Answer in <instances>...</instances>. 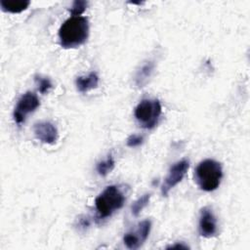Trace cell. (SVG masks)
<instances>
[{
    "instance_id": "cell-1",
    "label": "cell",
    "mask_w": 250,
    "mask_h": 250,
    "mask_svg": "<svg viewBox=\"0 0 250 250\" xmlns=\"http://www.w3.org/2000/svg\"><path fill=\"white\" fill-rule=\"evenodd\" d=\"M89 21L82 16H71L65 20L59 29L60 44L64 49L77 48L89 37Z\"/></svg>"
},
{
    "instance_id": "cell-2",
    "label": "cell",
    "mask_w": 250,
    "mask_h": 250,
    "mask_svg": "<svg viewBox=\"0 0 250 250\" xmlns=\"http://www.w3.org/2000/svg\"><path fill=\"white\" fill-rule=\"evenodd\" d=\"M223 178V169L220 162L214 159H204L194 170V181L200 189L213 191L217 189Z\"/></svg>"
},
{
    "instance_id": "cell-3",
    "label": "cell",
    "mask_w": 250,
    "mask_h": 250,
    "mask_svg": "<svg viewBox=\"0 0 250 250\" xmlns=\"http://www.w3.org/2000/svg\"><path fill=\"white\" fill-rule=\"evenodd\" d=\"M125 196L117 186L106 187L95 199V207L99 219L110 217L115 211L123 207Z\"/></svg>"
},
{
    "instance_id": "cell-4",
    "label": "cell",
    "mask_w": 250,
    "mask_h": 250,
    "mask_svg": "<svg viewBox=\"0 0 250 250\" xmlns=\"http://www.w3.org/2000/svg\"><path fill=\"white\" fill-rule=\"evenodd\" d=\"M162 113V106L156 99H144L134 109V115L139 125L145 129H152L156 126L160 115Z\"/></svg>"
},
{
    "instance_id": "cell-5",
    "label": "cell",
    "mask_w": 250,
    "mask_h": 250,
    "mask_svg": "<svg viewBox=\"0 0 250 250\" xmlns=\"http://www.w3.org/2000/svg\"><path fill=\"white\" fill-rule=\"evenodd\" d=\"M39 105H40V102L37 95L30 91L25 92L18 100L17 104L14 108V111H13L14 121L18 125L23 123L26 117L30 113L35 111Z\"/></svg>"
},
{
    "instance_id": "cell-6",
    "label": "cell",
    "mask_w": 250,
    "mask_h": 250,
    "mask_svg": "<svg viewBox=\"0 0 250 250\" xmlns=\"http://www.w3.org/2000/svg\"><path fill=\"white\" fill-rule=\"evenodd\" d=\"M188 167L189 162L187 159H182L170 167L166 177L164 178L163 184L161 185V193L163 196H167L169 191L182 182L188 170Z\"/></svg>"
},
{
    "instance_id": "cell-7",
    "label": "cell",
    "mask_w": 250,
    "mask_h": 250,
    "mask_svg": "<svg viewBox=\"0 0 250 250\" xmlns=\"http://www.w3.org/2000/svg\"><path fill=\"white\" fill-rule=\"evenodd\" d=\"M150 229L151 222L149 220L140 222L134 230H130L124 234V245L132 250L140 248L147 239L150 232Z\"/></svg>"
},
{
    "instance_id": "cell-8",
    "label": "cell",
    "mask_w": 250,
    "mask_h": 250,
    "mask_svg": "<svg viewBox=\"0 0 250 250\" xmlns=\"http://www.w3.org/2000/svg\"><path fill=\"white\" fill-rule=\"evenodd\" d=\"M198 231L203 237L210 238L217 234L218 224L217 219L209 207H203L199 213Z\"/></svg>"
},
{
    "instance_id": "cell-9",
    "label": "cell",
    "mask_w": 250,
    "mask_h": 250,
    "mask_svg": "<svg viewBox=\"0 0 250 250\" xmlns=\"http://www.w3.org/2000/svg\"><path fill=\"white\" fill-rule=\"evenodd\" d=\"M33 133L37 140L44 144L53 145L59 137L57 127L49 121H40L34 124Z\"/></svg>"
},
{
    "instance_id": "cell-10",
    "label": "cell",
    "mask_w": 250,
    "mask_h": 250,
    "mask_svg": "<svg viewBox=\"0 0 250 250\" xmlns=\"http://www.w3.org/2000/svg\"><path fill=\"white\" fill-rule=\"evenodd\" d=\"M99 85V76L96 72H90L84 76H78L75 79L76 89L80 93H87L90 90L96 89Z\"/></svg>"
},
{
    "instance_id": "cell-11",
    "label": "cell",
    "mask_w": 250,
    "mask_h": 250,
    "mask_svg": "<svg viewBox=\"0 0 250 250\" xmlns=\"http://www.w3.org/2000/svg\"><path fill=\"white\" fill-rule=\"evenodd\" d=\"M154 69V63L152 62H145L141 68L137 71V74L135 76V82L139 87H143L149 77L151 76Z\"/></svg>"
},
{
    "instance_id": "cell-12",
    "label": "cell",
    "mask_w": 250,
    "mask_h": 250,
    "mask_svg": "<svg viewBox=\"0 0 250 250\" xmlns=\"http://www.w3.org/2000/svg\"><path fill=\"white\" fill-rule=\"evenodd\" d=\"M29 1H0L1 8L4 12L12 13V14H18L27 9L29 6Z\"/></svg>"
},
{
    "instance_id": "cell-13",
    "label": "cell",
    "mask_w": 250,
    "mask_h": 250,
    "mask_svg": "<svg viewBox=\"0 0 250 250\" xmlns=\"http://www.w3.org/2000/svg\"><path fill=\"white\" fill-rule=\"evenodd\" d=\"M114 165H115V161L113 157L111 156V154H108L104 160L98 162L96 169L100 176L105 177L107 174H109L113 170Z\"/></svg>"
},
{
    "instance_id": "cell-14",
    "label": "cell",
    "mask_w": 250,
    "mask_h": 250,
    "mask_svg": "<svg viewBox=\"0 0 250 250\" xmlns=\"http://www.w3.org/2000/svg\"><path fill=\"white\" fill-rule=\"evenodd\" d=\"M149 199H150V194L145 193L144 195L139 197L136 201H134V203L132 204V207H131L132 214L136 217L139 216V214L142 212V210L148 204Z\"/></svg>"
},
{
    "instance_id": "cell-15",
    "label": "cell",
    "mask_w": 250,
    "mask_h": 250,
    "mask_svg": "<svg viewBox=\"0 0 250 250\" xmlns=\"http://www.w3.org/2000/svg\"><path fill=\"white\" fill-rule=\"evenodd\" d=\"M36 84H37V88L38 91L41 94H46L49 92V90L53 87V84L51 82V80L47 77H43L40 75H36L34 78Z\"/></svg>"
},
{
    "instance_id": "cell-16",
    "label": "cell",
    "mask_w": 250,
    "mask_h": 250,
    "mask_svg": "<svg viewBox=\"0 0 250 250\" xmlns=\"http://www.w3.org/2000/svg\"><path fill=\"white\" fill-rule=\"evenodd\" d=\"M88 6V2L87 1H83V0H76L72 3L69 12L71 14V16H81L86 8Z\"/></svg>"
},
{
    "instance_id": "cell-17",
    "label": "cell",
    "mask_w": 250,
    "mask_h": 250,
    "mask_svg": "<svg viewBox=\"0 0 250 250\" xmlns=\"http://www.w3.org/2000/svg\"><path fill=\"white\" fill-rule=\"evenodd\" d=\"M143 141H144V138L140 135H131L128 139H127V146H130V147H135V146H139L140 145L143 144Z\"/></svg>"
},
{
    "instance_id": "cell-18",
    "label": "cell",
    "mask_w": 250,
    "mask_h": 250,
    "mask_svg": "<svg viewBox=\"0 0 250 250\" xmlns=\"http://www.w3.org/2000/svg\"><path fill=\"white\" fill-rule=\"evenodd\" d=\"M168 248H188V246H186V245H183V244H177V245H172V246H170V247H168Z\"/></svg>"
}]
</instances>
